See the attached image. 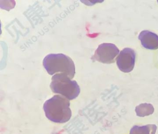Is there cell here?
Here are the masks:
<instances>
[{"label":"cell","instance_id":"cell-1","mask_svg":"<svg viewBox=\"0 0 158 134\" xmlns=\"http://www.w3.org/2000/svg\"><path fill=\"white\" fill-rule=\"evenodd\" d=\"M69 100L61 95H54L46 101L43 106L47 118L56 123H64L69 121L72 113Z\"/></svg>","mask_w":158,"mask_h":134},{"label":"cell","instance_id":"cell-2","mask_svg":"<svg viewBox=\"0 0 158 134\" xmlns=\"http://www.w3.org/2000/svg\"><path fill=\"white\" fill-rule=\"evenodd\" d=\"M44 67L49 75L62 73L71 79L75 75V66L72 59L63 54H50L45 56L43 61Z\"/></svg>","mask_w":158,"mask_h":134},{"label":"cell","instance_id":"cell-3","mask_svg":"<svg viewBox=\"0 0 158 134\" xmlns=\"http://www.w3.org/2000/svg\"><path fill=\"white\" fill-rule=\"evenodd\" d=\"M50 87L54 93L61 94L69 100L77 98L80 92L77 82L62 73L56 74L52 77Z\"/></svg>","mask_w":158,"mask_h":134},{"label":"cell","instance_id":"cell-4","mask_svg":"<svg viewBox=\"0 0 158 134\" xmlns=\"http://www.w3.org/2000/svg\"><path fill=\"white\" fill-rule=\"evenodd\" d=\"M119 53V49L115 44L110 43H102L95 51L92 59L103 63H112L115 62V57Z\"/></svg>","mask_w":158,"mask_h":134},{"label":"cell","instance_id":"cell-5","mask_svg":"<svg viewBox=\"0 0 158 134\" xmlns=\"http://www.w3.org/2000/svg\"><path fill=\"white\" fill-rule=\"evenodd\" d=\"M136 53L134 50L129 48L123 49L116 58L118 68L122 72L129 73L134 69Z\"/></svg>","mask_w":158,"mask_h":134},{"label":"cell","instance_id":"cell-6","mask_svg":"<svg viewBox=\"0 0 158 134\" xmlns=\"http://www.w3.org/2000/svg\"><path fill=\"white\" fill-rule=\"evenodd\" d=\"M139 39L143 47L151 50L158 49V35L148 30L141 31L139 35Z\"/></svg>","mask_w":158,"mask_h":134},{"label":"cell","instance_id":"cell-7","mask_svg":"<svg viewBox=\"0 0 158 134\" xmlns=\"http://www.w3.org/2000/svg\"><path fill=\"white\" fill-rule=\"evenodd\" d=\"M156 129L157 127L153 124L142 126H135L131 128L130 134H154Z\"/></svg>","mask_w":158,"mask_h":134},{"label":"cell","instance_id":"cell-8","mask_svg":"<svg viewBox=\"0 0 158 134\" xmlns=\"http://www.w3.org/2000/svg\"><path fill=\"white\" fill-rule=\"evenodd\" d=\"M137 112H153V106L149 104H142L136 108Z\"/></svg>","mask_w":158,"mask_h":134},{"label":"cell","instance_id":"cell-9","mask_svg":"<svg viewBox=\"0 0 158 134\" xmlns=\"http://www.w3.org/2000/svg\"></svg>","mask_w":158,"mask_h":134}]
</instances>
